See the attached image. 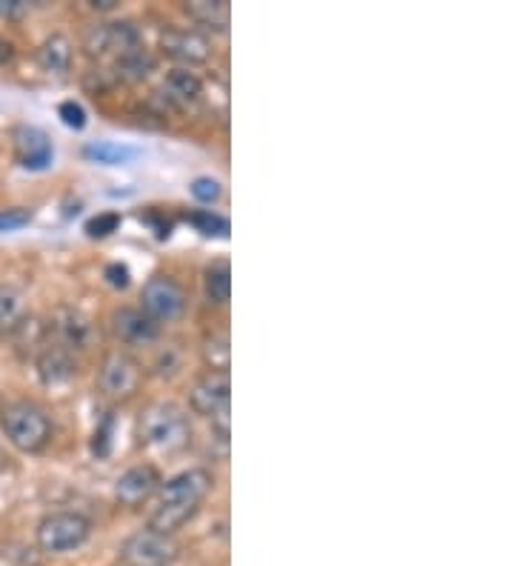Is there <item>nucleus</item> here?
<instances>
[{
    "label": "nucleus",
    "mask_w": 514,
    "mask_h": 566,
    "mask_svg": "<svg viewBox=\"0 0 514 566\" xmlns=\"http://www.w3.org/2000/svg\"><path fill=\"white\" fill-rule=\"evenodd\" d=\"M212 486L214 475L203 467H192V470H183L169 478V481H164L155 501H151V530L164 532V535H175V532L183 530L198 515Z\"/></svg>",
    "instance_id": "f257e3e1"
},
{
    "label": "nucleus",
    "mask_w": 514,
    "mask_h": 566,
    "mask_svg": "<svg viewBox=\"0 0 514 566\" xmlns=\"http://www.w3.org/2000/svg\"><path fill=\"white\" fill-rule=\"evenodd\" d=\"M0 432L21 455H41L46 452L52 438H55V423L46 407L38 401H9L0 409Z\"/></svg>",
    "instance_id": "f03ea898"
},
{
    "label": "nucleus",
    "mask_w": 514,
    "mask_h": 566,
    "mask_svg": "<svg viewBox=\"0 0 514 566\" xmlns=\"http://www.w3.org/2000/svg\"><path fill=\"white\" fill-rule=\"evenodd\" d=\"M137 441L151 452H180L192 441V421L183 407L171 401H155L137 418Z\"/></svg>",
    "instance_id": "7ed1b4c3"
},
{
    "label": "nucleus",
    "mask_w": 514,
    "mask_h": 566,
    "mask_svg": "<svg viewBox=\"0 0 514 566\" xmlns=\"http://www.w3.org/2000/svg\"><path fill=\"white\" fill-rule=\"evenodd\" d=\"M92 538V521L83 512L57 510L49 512L38 521L34 530V541L41 546V553L46 555H69L77 553L86 541Z\"/></svg>",
    "instance_id": "20e7f679"
},
{
    "label": "nucleus",
    "mask_w": 514,
    "mask_h": 566,
    "mask_svg": "<svg viewBox=\"0 0 514 566\" xmlns=\"http://www.w3.org/2000/svg\"><path fill=\"white\" fill-rule=\"evenodd\" d=\"M144 387V366L140 360L132 358L124 349H112L103 355L101 369H97V389L103 398H109L112 403L132 401Z\"/></svg>",
    "instance_id": "39448f33"
},
{
    "label": "nucleus",
    "mask_w": 514,
    "mask_h": 566,
    "mask_svg": "<svg viewBox=\"0 0 514 566\" xmlns=\"http://www.w3.org/2000/svg\"><path fill=\"white\" fill-rule=\"evenodd\" d=\"M178 555L180 546L175 535H164L151 526L132 532L117 549V560L124 566H171Z\"/></svg>",
    "instance_id": "423d86ee"
},
{
    "label": "nucleus",
    "mask_w": 514,
    "mask_h": 566,
    "mask_svg": "<svg viewBox=\"0 0 514 566\" xmlns=\"http://www.w3.org/2000/svg\"><path fill=\"white\" fill-rule=\"evenodd\" d=\"M186 306L189 295L171 275H151L140 290V310L160 326L183 318Z\"/></svg>",
    "instance_id": "0eeeda50"
},
{
    "label": "nucleus",
    "mask_w": 514,
    "mask_h": 566,
    "mask_svg": "<svg viewBox=\"0 0 514 566\" xmlns=\"http://www.w3.org/2000/svg\"><path fill=\"white\" fill-rule=\"evenodd\" d=\"M160 55L175 61L180 70H195L212 61V38L195 27H166L158 38Z\"/></svg>",
    "instance_id": "6e6552de"
},
{
    "label": "nucleus",
    "mask_w": 514,
    "mask_h": 566,
    "mask_svg": "<svg viewBox=\"0 0 514 566\" xmlns=\"http://www.w3.org/2000/svg\"><path fill=\"white\" fill-rule=\"evenodd\" d=\"M144 46V35L140 29L132 21H112V23H97L86 32L83 38V49L90 57H120L124 52H132V49Z\"/></svg>",
    "instance_id": "1a4fd4ad"
},
{
    "label": "nucleus",
    "mask_w": 514,
    "mask_h": 566,
    "mask_svg": "<svg viewBox=\"0 0 514 566\" xmlns=\"http://www.w3.org/2000/svg\"><path fill=\"white\" fill-rule=\"evenodd\" d=\"M229 407H232V380H229V373L206 369V373H200L192 380V387H189V409L195 415L212 421L220 412H227Z\"/></svg>",
    "instance_id": "9d476101"
},
{
    "label": "nucleus",
    "mask_w": 514,
    "mask_h": 566,
    "mask_svg": "<svg viewBox=\"0 0 514 566\" xmlns=\"http://www.w3.org/2000/svg\"><path fill=\"white\" fill-rule=\"evenodd\" d=\"M160 484H164V475L155 463H135L115 481V504L132 512L140 510L155 501Z\"/></svg>",
    "instance_id": "9b49d317"
},
{
    "label": "nucleus",
    "mask_w": 514,
    "mask_h": 566,
    "mask_svg": "<svg viewBox=\"0 0 514 566\" xmlns=\"http://www.w3.org/2000/svg\"><path fill=\"white\" fill-rule=\"evenodd\" d=\"M109 329L117 344L140 349V346L158 344L164 326L155 324L140 306H117L109 315Z\"/></svg>",
    "instance_id": "f8f14e48"
},
{
    "label": "nucleus",
    "mask_w": 514,
    "mask_h": 566,
    "mask_svg": "<svg viewBox=\"0 0 514 566\" xmlns=\"http://www.w3.org/2000/svg\"><path fill=\"white\" fill-rule=\"evenodd\" d=\"M49 335L52 340L61 346H66L69 353H86L95 346L97 338V329H95V321L86 315V312L75 310V306H61L55 312V318L49 324Z\"/></svg>",
    "instance_id": "ddd939ff"
},
{
    "label": "nucleus",
    "mask_w": 514,
    "mask_h": 566,
    "mask_svg": "<svg viewBox=\"0 0 514 566\" xmlns=\"http://www.w3.org/2000/svg\"><path fill=\"white\" fill-rule=\"evenodd\" d=\"M203 77L198 75L195 70H169L160 81V92H158V101L171 112H189L203 101Z\"/></svg>",
    "instance_id": "4468645a"
},
{
    "label": "nucleus",
    "mask_w": 514,
    "mask_h": 566,
    "mask_svg": "<svg viewBox=\"0 0 514 566\" xmlns=\"http://www.w3.org/2000/svg\"><path fill=\"white\" fill-rule=\"evenodd\" d=\"M34 373L46 389H63L77 378V355L69 353L66 346L46 340L38 349L34 358Z\"/></svg>",
    "instance_id": "2eb2a0df"
},
{
    "label": "nucleus",
    "mask_w": 514,
    "mask_h": 566,
    "mask_svg": "<svg viewBox=\"0 0 514 566\" xmlns=\"http://www.w3.org/2000/svg\"><path fill=\"white\" fill-rule=\"evenodd\" d=\"M12 144L14 158L29 172H43L55 160V146H52L46 132L38 129V126H18L12 135Z\"/></svg>",
    "instance_id": "dca6fc26"
},
{
    "label": "nucleus",
    "mask_w": 514,
    "mask_h": 566,
    "mask_svg": "<svg viewBox=\"0 0 514 566\" xmlns=\"http://www.w3.org/2000/svg\"><path fill=\"white\" fill-rule=\"evenodd\" d=\"M29 324V301L18 286H0V338H12Z\"/></svg>",
    "instance_id": "f3484780"
},
{
    "label": "nucleus",
    "mask_w": 514,
    "mask_h": 566,
    "mask_svg": "<svg viewBox=\"0 0 514 566\" xmlns=\"http://www.w3.org/2000/svg\"><path fill=\"white\" fill-rule=\"evenodd\" d=\"M158 70V57L151 55L146 46H137L132 52H124L120 57L112 61V77L115 83H140Z\"/></svg>",
    "instance_id": "a211bd4d"
},
{
    "label": "nucleus",
    "mask_w": 514,
    "mask_h": 566,
    "mask_svg": "<svg viewBox=\"0 0 514 566\" xmlns=\"http://www.w3.org/2000/svg\"><path fill=\"white\" fill-rule=\"evenodd\" d=\"M72 41H69L66 35H61V32H55V35H49L46 41L38 46V63H41V70L46 72V75H55V77H63L69 70H72Z\"/></svg>",
    "instance_id": "6ab92c4d"
},
{
    "label": "nucleus",
    "mask_w": 514,
    "mask_h": 566,
    "mask_svg": "<svg viewBox=\"0 0 514 566\" xmlns=\"http://www.w3.org/2000/svg\"><path fill=\"white\" fill-rule=\"evenodd\" d=\"M183 12L209 32H227L232 23V7L227 0H192V3H186Z\"/></svg>",
    "instance_id": "aec40b11"
},
{
    "label": "nucleus",
    "mask_w": 514,
    "mask_h": 566,
    "mask_svg": "<svg viewBox=\"0 0 514 566\" xmlns=\"http://www.w3.org/2000/svg\"><path fill=\"white\" fill-rule=\"evenodd\" d=\"M203 292L209 304L227 306L232 301V266L229 261H212L203 270Z\"/></svg>",
    "instance_id": "412c9836"
},
{
    "label": "nucleus",
    "mask_w": 514,
    "mask_h": 566,
    "mask_svg": "<svg viewBox=\"0 0 514 566\" xmlns=\"http://www.w3.org/2000/svg\"><path fill=\"white\" fill-rule=\"evenodd\" d=\"M83 155L92 160V164L101 166H124L132 164L137 158L135 146L115 144V140H92V144L83 146Z\"/></svg>",
    "instance_id": "4be33fe9"
},
{
    "label": "nucleus",
    "mask_w": 514,
    "mask_h": 566,
    "mask_svg": "<svg viewBox=\"0 0 514 566\" xmlns=\"http://www.w3.org/2000/svg\"><path fill=\"white\" fill-rule=\"evenodd\" d=\"M203 360H206V369H214V373H229L232 349H229L227 332H212V335L203 340Z\"/></svg>",
    "instance_id": "5701e85b"
},
{
    "label": "nucleus",
    "mask_w": 514,
    "mask_h": 566,
    "mask_svg": "<svg viewBox=\"0 0 514 566\" xmlns=\"http://www.w3.org/2000/svg\"><path fill=\"white\" fill-rule=\"evenodd\" d=\"M186 221L192 223L200 235H206V238H220V241H227L229 232H232V227H229V218L212 212V209H198V212H189L186 214Z\"/></svg>",
    "instance_id": "b1692460"
},
{
    "label": "nucleus",
    "mask_w": 514,
    "mask_h": 566,
    "mask_svg": "<svg viewBox=\"0 0 514 566\" xmlns=\"http://www.w3.org/2000/svg\"><path fill=\"white\" fill-rule=\"evenodd\" d=\"M189 192L198 203H218L220 195H223V187H220L218 178H209V175H200L189 184Z\"/></svg>",
    "instance_id": "393cba45"
},
{
    "label": "nucleus",
    "mask_w": 514,
    "mask_h": 566,
    "mask_svg": "<svg viewBox=\"0 0 514 566\" xmlns=\"http://www.w3.org/2000/svg\"><path fill=\"white\" fill-rule=\"evenodd\" d=\"M117 227H120V214L103 212V214H97V218H92V221L86 223V232H90L92 238H109L112 232H117Z\"/></svg>",
    "instance_id": "a878e982"
},
{
    "label": "nucleus",
    "mask_w": 514,
    "mask_h": 566,
    "mask_svg": "<svg viewBox=\"0 0 514 566\" xmlns=\"http://www.w3.org/2000/svg\"><path fill=\"white\" fill-rule=\"evenodd\" d=\"M57 115H61V120L69 129H83V126H86V109H83L77 101H63V104L57 106Z\"/></svg>",
    "instance_id": "bb28decb"
},
{
    "label": "nucleus",
    "mask_w": 514,
    "mask_h": 566,
    "mask_svg": "<svg viewBox=\"0 0 514 566\" xmlns=\"http://www.w3.org/2000/svg\"><path fill=\"white\" fill-rule=\"evenodd\" d=\"M112 429H115V421H112V415H106V418H103L101 427L95 429V441H92V452H95L97 458H106V455H109V449H112Z\"/></svg>",
    "instance_id": "cd10ccee"
},
{
    "label": "nucleus",
    "mask_w": 514,
    "mask_h": 566,
    "mask_svg": "<svg viewBox=\"0 0 514 566\" xmlns=\"http://www.w3.org/2000/svg\"><path fill=\"white\" fill-rule=\"evenodd\" d=\"M32 221L29 209H0V232H14Z\"/></svg>",
    "instance_id": "c85d7f7f"
},
{
    "label": "nucleus",
    "mask_w": 514,
    "mask_h": 566,
    "mask_svg": "<svg viewBox=\"0 0 514 566\" xmlns=\"http://www.w3.org/2000/svg\"><path fill=\"white\" fill-rule=\"evenodd\" d=\"M106 277H109L112 286H117V290H126L129 286V270H126L124 263H112V266H106Z\"/></svg>",
    "instance_id": "c756f323"
},
{
    "label": "nucleus",
    "mask_w": 514,
    "mask_h": 566,
    "mask_svg": "<svg viewBox=\"0 0 514 566\" xmlns=\"http://www.w3.org/2000/svg\"><path fill=\"white\" fill-rule=\"evenodd\" d=\"M12 57H14L12 41H7V38H0V66H7V63H12Z\"/></svg>",
    "instance_id": "7c9ffc66"
},
{
    "label": "nucleus",
    "mask_w": 514,
    "mask_h": 566,
    "mask_svg": "<svg viewBox=\"0 0 514 566\" xmlns=\"http://www.w3.org/2000/svg\"><path fill=\"white\" fill-rule=\"evenodd\" d=\"M21 3H0V14H7V18L14 12H21Z\"/></svg>",
    "instance_id": "2f4dec72"
}]
</instances>
